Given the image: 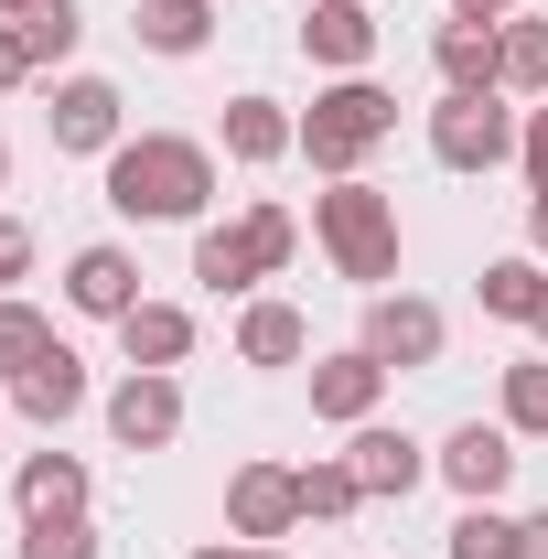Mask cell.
Listing matches in <instances>:
<instances>
[{
    "label": "cell",
    "instance_id": "6da1fadb",
    "mask_svg": "<svg viewBox=\"0 0 548 559\" xmlns=\"http://www.w3.org/2000/svg\"><path fill=\"white\" fill-rule=\"evenodd\" d=\"M108 205L130 226H194L215 205V151L205 140H172V130H140L108 151Z\"/></svg>",
    "mask_w": 548,
    "mask_h": 559
},
{
    "label": "cell",
    "instance_id": "7a4b0ae2",
    "mask_svg": "<svg viewBox=\"0 0 548 559\" xmlns=\"http://www.w3.org/2000/svg\"><path fill=\"white\" fill-rule=\"evenodd\" d=\"M312 237H323V259L355 290H388L398 280V194H377L366 173H344V183L312 194Z\"/></svg>",
    "mask_w": 548,
    "mask_h": 559
},
{
    "label": "cell",
    "instance_id": "3957f363",
    "mask_svg": "<svg viewBox=\"0 0 548 559\" xmlns=\"http://www.w3.org/2000/svg\"><path fill=\"white\" fill-rule=\"evenodd\" d=\"M398 130V97L377 86V75H334L312 108H301V162L323 173V183H344V173H366V151Z\"/></svg>",
    "mask_w": 548,
    "mask_h": 559
},
{
    "label": "cell",
    "instance_id": "277c9868",
    "mask_svg": "<svg viewBox=\"0 0 548 559\" xmlns=\"http://www.w3.org/2000/svg\"><path fill=\"white\" fill-rule=\"evenodd\" d=\"M516 108L505 97H452L441 86V108H430V162L441 173H495V162H516Z\"/></svg>",
    "mask_w": 548,
    "mask_h": 559
},
{
    "label": "cell",
    "instance_id": "5b68a950",
    "mask_svg": "<svg viewBox=\"0 0 548 559\" xmlns=\"http://www.w3.org/2000/svg\"><path fill=\"white\" fill-rule=\"evenodd\" d=\"M441 345H452L441 301H419V290H366V355H377L388 377H409V366H441Z\"/></svg>",
    "mask_w": 548,
    "mask_h": 559
},
{
    "label": "cell",
    "instance_id": "8992f818",
    "mask_svg": "<svg viewBox=\"0 0 548 559\" xmlns=\"http://www.w3.org/2000/svg\"><path fill=\"white\" fill-rule=\"evenodd\" d=\"M430 474L463 495V506H495V495L516 485V430H505V419H463V430L430 452Z\"/></svg>",
    "mask_w": 548,
    "mask_h": 559
},
{
    "label": "cell",
    "instance_id": "52a82bcc",
    "mask_svg": "<svg viewBox=\"0 0 548 559\" xmlns=\"http://www.w3.org/2000/svg\"><path fill=\"white\" fill-rule=\"evenodd\" d=\"M290 527H301V485H290V463H237V474H226V538L279 549Z\"/></svg>",
    "mask_w": 548,
    "mask_h": 559
},
{
    "label": "cell",
    "instance_id": "ba28073f",
    "mask_svg": "<svg viewBox=\"0 0 548 559\" xmlns=\"http://www.w3.org/2000/svg\"><path fill=\"white\" fill-rule=\"evenodd\" d=\"M108 441H119V452H162V441H183V388H172L162 366H130V377L108 388Z\"/></svg>",
    "mask_w": 548,
    "mask_h": 559
},
{
    "label": "cell",
    "instance_id": "9c48e42d",
    "mask_svg": "<svg viewBox=\"0 0 548 559\" xmlns=\"http://www.w3.org/2000/svg\"><path fill=\"white\" fill-rule=\"evenodd\" d=\"M44 130H55V151H97V162H108V151L130 140V108H119L108 75H65L55 108H44Z\"/></svg>",
    "mask_w": 548,
    "mask_h": 559
},
{
    "label": "cell",
    "instance_id": "30bf717a",
    "mask_svg": "<svg viewBox=\"0 0 548 559\" xmlns=\"http://www.w3.org/2000/svg\"><path fill=\"white\" fill-rule=\"evenodd\" d=\"M301 55L334 75H366L377 66V0H312L301 11Z\"/></svg>",
    "mask_w": 548,
    "mask_h": 559
},
{
    "label": "cell",
    "instance_id": "8fae6325",
    "mask_svg": "<svg viewBox=\"0 0 548 559\" xmlns=\"http://www.w3.org/2000/svg\"><path fill=\"white\" fill-rule=\"evenodd\" d=\"M377 399H388V366H377L366 345H344V355H323V366H312V419L366 430V419H377Z\"/></svg>",
    "mask_w": 548,
    "mask_h": 559
},
{
    "label": "cell",
    "instance_id": "7c38bea8",
    "mask_svg": "<svg viewBox=\"0 0 548 559\" xmlns=\"http://www.w3.org/2000/svg\"><path fill=\"white\" fill-rule=\"evenodd\" d=\"M65 301L97 312V323H130V312H140V259H130V248H75V259H65Z\"/></svg>",
    "mask_w": 548,
    "mask_h": 559
},
{
    "label": "cell",
    "instance_id": "4fadbf2b",
    "mask_svg": "<svg viewBox=\"0 0 548 559\" xmlns=\"http://www.w3.org/2000/svg\"><path fill=\"white\" fill-rule=\"evenodd\" d=\"M430 66H441L452 97H505V44H495V22H441Z\"/></svg>",
    "mask_w": 548,
    "mask_h": 559
},
{
    "label": "cell",
    "instance_id": "5bb4252c",
    "mask_svg": "<svg viewBox=\"0 0 548 559\" xmlns=\"http://www.w3.org/2000/svg\"><path fill=\"white\" fill-rule=\"evenodd\" d=\"M86 463L75 452H22V474H11V506H22V527H44V516H86Z\"/></svg>",
    "mask_w": 548,
    "mask_h": 559
},
{
    "label": "cell",
    "instance_id": "9a60e30c",
    "mask_svg": "<svg viewBox=\"0 0 548 559\" xmlns=\"http://www.w3.org/2000/svg\"><path fill=\"white\" fill-rule=\"evenodd\" d=\"M11 409L44 419V430H55V419H75V409H86V355H75V345H44L22 377H11Z\"/></svg>",
    "mask_w": 548,
    "mask_h": 559
},
{
    "label": "cell",
    "instance_id": "2e32d148",
    "mask_svg": "<svg viewBox=\"0 0 548 559\" xmlns=\"http://www.w3.org/2000/svg\"><path fill=\"white\" fill-rule=\"evenodd\" d=\"M344 463H355V485H366V495H409L419 474H430V452H419L409 430H388V419H366V430L344 441Z\"/></svg>",
    "mask_w": 548,
    "mask_h": 559
},
{
    "label": "cell",
    "instance_id": "e0dca14e",
    "mask_svg": "<svg viewBox=\"0 0 548 559\" xmlns=\"http://www.w3.org/2000/svg\"><path fill=\"white\" fill-rule=\"evenodd\" d=\"M290 151H301V119L279 97H226V162L259 173V162H290Z\"/></svg>",
    "mask_w": 548,
    "mask_h": 559
},
{
    "label": "cell",
    "instance_id": "ac0fdd59",
    "mask_svg": "<svg viewBox=\"0 0 548 559\" xmlns=\"http://www.w3.org/2000/svg\"><path fill=\"white\" fill-rule=\"evenodd\" d=\"M194 280H205L215 301H237V290H259V248H248V226H194Z\"/></svg>",
    "mask_w": 548,
    "mask_h": 559
},
{
    "label": "cell",
    "instance_id": "d6986e66",
    "mask_svg": "<svg viewBox=\"0 0 548 559\" xmlns=\"http://www.w3.org/2000/svg\"><path fill=\"white\" fill-rule=\"evenodd\" d=\"M237 355H248V366H301V355H312V323H301L290 301H248V312H237Z\"/></svg>",
    "mask_w": 548,
    "mask_h": 559
},
{
    "label": "cell",
    "instance_id": "ffe728a7",
    "mask_svg": "<svg viewBox=\"0 0 548 559\" xmlns=\"http://www.w3.org/2000/svg\"><path fill=\"white\" fill-rule=\"evenodd\" d=\"M119 345H130V366H162V377H172V366L194 355V312H172V301H140L130 323H119Z\"/></svg>",
    "mask_w": 548,
    "mask_h": 559
},
{
    "label": "cell",
    "instance_id": "44dd1931",
    "mask_svg": "<svg viewBox=\"0 0 548 559\" xmlns=\"http://www.w3.org/2000/svg\"><path fill=\"white\" fill-rule=\"evenodd\" d=\"M130 33L151 44V55H205L215 11H205V0H140V11H130Z\"/></svg>",
    "mask_w": 548,
    "mask_h": 559
},
{
    "label": "cell",
    "instance_id": "7402d4cb",
    "mask_svg": "<svg viewBox=\"0 0 548 559\" xmlns=\"http://www.w3.org/2000/svg\"><path fill=\"white\" fill-rule=\"evenodd\" d=\"M474 290H484V312H495V323H538V301H548V259H495Z\"/></svg>",
    "mask_w": 548,
    "mask_h": 559
},
{
    "label": "cell",
    "instance_id": "603a6c76",
    "mask_svg": "<svg viewBox=\"0 0 548 559\" xmlns=\"http://www.w3.org/2000/svg\"><path fill=\"white\" fill-rule=\"evenodd\" d=\"M495 44H505V97H548V22L538 11H505Z\"/></svg>",
    "mask_w": 548,
    "mask_h": 559
},
{
    "label": "cell",
    "instance_id": "cb8c5ba5",
    "mask_svg": "<svg viewBox=\"0 0 548 559\" xmlns=\"http://www.w3.org/2000/svg\"><path fill=\"white\" fill-rule=\"evenodd\" d=\"M452 559H527V516H505V506H463V516H452Z\"/></svg>",
    "mask_w": 548,
    "mask_h": 559
},
{
    "label": "cell",
    "instance_id": "d4e9b609",
    "mask_svg": "<svg viewBox=\"0 0 548 559\" xmlns=\"http://www.w3.org/2000/svg\"><path fill=\"white\" fill-rule=\"evenodd\" d=\"M290 485H301V516H312V527H344V516H355V506H366V485H355V463H301V474H290Z\"/></svg>",
    "mask_w": 548,
    "mask_h": 559
},
{
    "label": "cell",
    "instance_id": "484cf974",
    "mask_svg": "<svg viewBox=\"0 0 548 559\" xmlns=\"http://www.w3.org/2000/svg\"><path fill=\"white\" fill-rule=\"evenodd\" d=\"M11 33H22V55H33V75H44V66H65L75 44H86V22H75V0H44V11H22Z\"/></svg>",
    "mask_w": 548,
    "mask_h": 559
},
{
    "label": "cell",
    "instance_id": "4316f807",
    "mask_svg": "<svg viewBox=\"0 0 548 559\" xmlns=\"http://www.w3.org/2000/svg\"><path fill=\"white\" fill-rule=\"evenodd\" d=\"M505 430L516 441H548V355H516L505 366Z\"/></svg>",
    "mask_w": 548,
    "mask_h": 559
},
{
    "label": "cell",
    "instance_id": "83f0119b",
    "mask_svg": "<svg viewBox=\"0 0 548 559\" xmlns=\"http://www.w3.org/2000/svg\"><path fill=\"white\" fill-rule=\"evenodd\" d=\"M44 345H55V323H44L33 301H11V290H0V377H22Z\"/></svg>",
    "mask_w": 548,
    "mask_h": 559
},
{
    "label": "cell",
    "instance_id": "f1b7e54d",
    "mask_svg": "<svg viewBox=\"0 0 548 559\" xmlns=\"http://www.w3.org/2000/svg\"><path fill=\"white\" fill-rule=\"evenodd\" d=\"M237 226H248V248H259V270H290V259H301V215H290V205H248Z\"/></svg>",
    "mask_w": 548,
    "mask_h": 559
},
{
    "label": "cell",
    "instance_id": "f546056e",
    "mask_svg": "<svg viewBox=\"0 0 548 559\" xmlns=\"http://www.w3.org/2000/svg\"><path fill=\"white\" fill-rule=\"evenodd\" d=\"M22 559H97V527L86 516H44V527H22Z\"/></svg>",
    "mask_w": 548,
    "mask_h": 559
},
{
    "label": "cell",
    "instance_id": "4dcf8cb0",
    "mask_svg": "<svg viewBox=\"0 0 548 559\" xmlns=\"http://www.w3.org/2000/svg\"><path fill=\"white\" fill-rule=\"evenodd\" d=\"M516 162H527V194H548V108H527V130H516Z\"/></svg>",
    "mask_w": 548,
    "mask_h": 559
},
{
    "label": "cell",
    "instance_id": "1f68e13d",
    "mask_svg": "<svg viewBox=\"0 0 548 559\" xmlns=\"http://www.w3.org/2000/svg\"><path fill=\"white\" fill-rule=\"evenodd\" d=\"M11 280H33V226H22V215H0V290H11Z\"/></svg>",
    "mask_w": 548,
    "mask_h": 559
},
{
    "label": "cell",
    "instance_id": "d6a6232c",
    "mask_svg": "<svg viewBox=\"0 0 548 559\" xmlns=\"http://www.w3.org/2000/svg\"><path fill=\"white\" fill-rule=\"evenodd\" d=\"M22 75H33V55H22V33H11V22H0V97H11V86H22Z\"/></svg>",
    "mask_w": 548,
    "mask_h": 559
},
{
    "label": "cell",
    "instance_id": "836d02e7",
    "mask_svg": "<svg viewBox=\"0 0 548 559\" xmlns=\"http://www.w3.org/2000/svg\"><path fill=\"white\" fill-rule=\"evenodd\" d=\"M516 0H452V22H505Z\"/></svg>",
    "mask_w": 548,
    "mask_h": 559
},
{
    "label": "cell",
    "instance_id": "e575fe53",
    "mask_svg": "<svg viewBox=\"0 0 548 559\" xmlns=\"http://www.w3.org/2000/svg\"><path fill=\"white\" fill-rule=\"evenodd\" d=\"M527 237H538V259H548V194H527Z\"/></svg>",
    "mask_w": 548,
    "mask_h": 559
},
{
    "label": "cell",
    "instance_id": "d590c367",
    "mask_svg": "<svg viewBox=\"0 0 548 559\" xmlns=\"http://www.w3.org/2000/svg\"><path fill=\"white\" fill-rule=\"evenodd\" d=\"M194 559H259V549H248V538H205Z\"/></svg>",
    "mask_w": 548,
    "mask_h": 559
},
{
    "label": "cell",
    "instance_id": "8d00e7d4",
    "mask_svg": "<svg viewBox=\"0 0 548 559\" xmlns=\"http://www.w3.org/2000/svg\"><path fill=\"white\" fill-rule=\"evenodd\" d=\"M527 559H548V506H538V516H527Z\"/></svg>",
    "mask_w": 548,
    "mask_h": 559
},
{
    "label": "cell",
    "instance_id": "74e56055",
    "mask_svg": "<svg viewBox=\"0 0 548 559\" xmlns=\"http://www.w3.org/2000/svg\"><path fill=\"white\" fill-rule=\"evenodd\" d=\"M22 11H44V0H0V22H22Z\"/></svg>",
    "mask_w": 548,
    "mask_h": 559
},
{
    "label": "cell",
    "instance_id": "f35d334b",
    "mask_svg": "<svg viewBox=\"0 0 548 559\" xmlns=\"http://www.w3.org/2000/svg\"><path fill=\"white\" fill-rule=\"evenodd\" d=\"M0 183H11V140H0Z\"/></svg>",
    "mask_w": 548,
    "mask_h": 559
},
{
    "label": "cell",
    "instance_id": "ab89813d",
    "mask_svg": "<svg viewBox=\"0 0 548 559\" xmlns=\"http://www.w3.org/2000/svg\"><path fill=\"white\" fill-rule=\"evenodd\" d=\"M538 345H548V301H538Z\"/></svg>",
    "mask_w": 548,
    "mask_h": 559
},
{
    "label": "cell",
    "instance_id": "60d3db41",
    "mask_svg": "<svg viewBox=\"0 0 548 559\" xmlns=\"http://www.w3.org/2000/svg\"><path fill=\"white\" fill-rule=\"evenodd\" d=\"M259 559H290V549H259Z\"/></svg>",
    "mask_w": 548,
    "mask_h": 559
}]
</instances>
